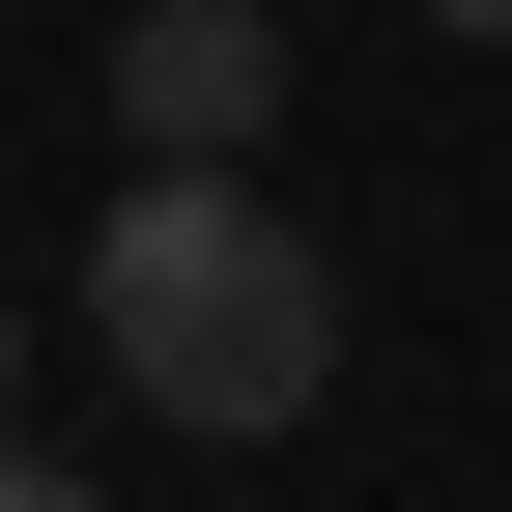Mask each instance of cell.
Wrapping results in <instances>:
<instances>
[{
    "instance_id": "3957f363",
    "label": "cell",
    "mask_w": 512,
    "mask_h": 512,
    "mask_svg": "<svg viewBox=\"0 0 512 512\" xmlns=\"http://www.w3.org/2000/svg\"><path fill=\"white\" fill-rule=\"evenodd\" d=\"M0 512H114V484H57V456H29V427H0Z\"/></svg>"
},
{
    "instance_id": "6da1fadb",
    "label": "cell",
    "mask_w": 512,
    "mask_h": 512,
    "mask_svg": "<svg viewBox=\"0 0 512 512\" xmlns=\"http://www.w3.org/2000/svg\"><path fill=\"white\" fill-rule=\"evenodd\" d=\"M86 342H114V399H143V427L256 456V427L342 399V256L256 200V171H143V200H114V256H86Z\"/></svg>"
},
{
    "instance_id": "5b68a950",
    "label": "cell",
    "mask_w": 512,
    "mask_h": 512,
    "mask_svg": "<svg viewBox=\"0 0 512 512\" xmlns=\"http://www.w3.org/2000/svg\"><path fill=\"white\" fill-rule=\"evenodd\" d=\"M0 399H29V313H0Z\"/></svg>"
},
{
    "instance_id": "7a4b0ae2",
    "label": "cell",
    "mask_w": 512,
    "mask_h": 512,
    "mask_svg": "<svg viewBox=\"0 0 512 512\" xmlns=\"http://www.w3.org/2000/svg\"><path fill=\"white\" fill-rule=\"evenodd\" d=\"M256 114H285V29L256 0H143L114 29V143L143 171H256Z\"/></svg>"
},
{
    "instance_id": "277c9868",
    "label": "cell",
    "mask_w": 512,
    "mask_h": 512,
    "mask_svg": "<svg viewBox=\"0 0 512 512\" xmlns=\"http://www.w3.org/2000/svg\"><path fill=\"white\" fill-rule=\"evenodd\" d=\"M399 29H484V57H512V0H399Z\"/></svg>"
}]
</instances>
